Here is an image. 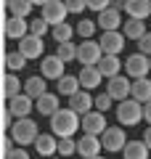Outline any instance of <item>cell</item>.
<instances>
[{
    "instance_id": "obj_1",
    "label": "cell",
    "mask_w": 151,
    "mask_h": 159,
    "mask_svg": "<svg viewBox=\"0 0 151 159\" xmlns=\"http://www.w3.org/2000/svg\"><path fill=\"white\" fill-rule=\"evenodd\" d=\"M80 127H82V114L74 111L72 106L58 109V111L50 117V133H56L58 138H72Z\"/></svg>"
},
{
    "instance_id": "obj_2",
    "label": "cell",
    "mask_w": 151,
    "mask_h": 159,
    "mask_svg": "<svg viewBox=\"0 0 151 159\" xmlns=\"http://www.w3.org/2000/svg\"><path fill=\"white\" fill-rule=\"evenodd\" d=\"M13 135V141L19 143V146H29V143L37 141V122H34L32 117H19L16 122L11 125V130H8Z\"/></svg>"
},
{
    "instance_id": "obj_3",
    "label": "cell",
    "mask_w": 151,
    "mask_h": 159,
    "mask_svg": "<svg viewBox=\"0 0 151 159\" xmlns=\"http://www.w3.org/2000/svg\"><path fill=\"white\" fill-rule=\"evenodd\" d=\"M117 119H119V125H125V127L138 125L140 119H143V103L135 101L133 96L125 98V101H119V106H117Z\"/></svg>"
},
{
    "instance_id": "obj_4",
    "label": "cell",
    "mask_w": 151,
    "mask_h": 159,
    "mask_svg": "<svg viewBox=\"0 0 151 159\" xmlns=\"http://www.w3.org/2000/svg\"><path fill=\"white\" fill-rule=\"evenodd\" d=\"M101 58H103V48H101V43H95L93 37L82 40L77 48V61L80 66H93V64H98Z\"/></svg>"
},
{
    "instance_id": "obj_5",
    "label": "cell",
    "mask_w": 151,
    "mask_h": 159,
    "mask_svg": "<svg viewBox=\"0 0 151 159\" xmlns=\"http://www.w3.org/2000/svg\"><path fill=\"white\" fill-rule=\"evenodd\" d=\"M151 72V58L146 56V53H130L127 58H125V74H127L130 80H138V77H146V74Z\"/></svg>"
},
{
    "instance_id": "obj_6",
    "label": "cell",
    "mask_w": 151,
    "mask_h": 159,
    "mask_svg": "<svg viewBox=\"0 0 151 159\" xmlns=\"http://www.w3.org/2000/svg\"><path fill=\"white\" fill-rule=\"evenodd\" d=\"M101 143H103V151H109V154L122 151L125 143H127V135H125L122 125L119 127H106V130L101 133Z\"/></svg>"
},
{
    "instance_id": "obj_7",
    "label": "cell",
    "mask_w": 151,
    "mask_h": 159,
    "mask_svg": "<svg viewBox=\"0 0 151 159\" xmlns=\"http://www.w3.org/2000/svg\"><path fill=\"white\" fill-rule=\"evenodd\" d=\"M106 111L101 109H90V111L82 114V133H93V135H101L106 130Z\"/></svg>"
},
{
    "instance_id": "obj_8",
    "label": "cell",
    "mask_w": 151,
    "mask_h": 159,
    "mask_svg": "<svg viewBox=\"0 0 151 159\" xmlns=\"http://www.w3.org/2000/svg\"><path fill=\"white\" fill-rule=\"evenodd\" d=\"M101 148H103L101 135L85 133L82 138H77V154H80V157H85V159H98L101 157Z\"/></svg>"
},
{
    "instance_id": "obj_9",
    "label": "cell",
    "mask_w": 151,
    "mask_h": 159,
    "mask_svg": "<svg viewBox=\"0 0 151 159\" xmlns=\"http://www.w3.org/2000/svg\"><path fill=\"white\" fill-rule=\"evenodd\" d=\"M106 90H109V96H112L114 101H125V98H130V93H133V82H130L127 74H117V77H109Z\"/></svg>"
},
{
    "instance_id": "obj_10",
    "label": "cell",
    "mask_w": 151,
    "mask_h": 159,
    "mask_svg": "<svg viewBox=\"0 0 151 159\" xmlns=\"http://www.w3.org/2000/svg\"><path fill=\"white\" fill-rule=\"evenodd\" d=\"M66 16H69V8H66L64 0H50V3H45V6H43V19L50 24V27L66 21Z\"/></svg>"
},
{
    "instance_id": "obj_11",
    "label": "cell",
    "mask_w": 151,
    "mask_h": 159,
    "mask_svg": "<svg viewBox=\"0 0 151 159\" xmlns=\"http://www.w3.org/2000/svg\"><path fill=\"white\" fill-rule=\"evenodd\" d=\"M125 32H119V29H109V32H101V48H103V53H114V56H119L125 48Z\"/></svg>"
},
{
    "instance_id": "obj_12",
    "label": "cell",
    "mask_w": 151,
    "mask_h": 159,
    "mask_svg": "<svg viewBox=\"0 0 151 159\" xmlns=\"http://www.w3.org/2000/svg\"><path fill=\"white\" fill-rule=\"evenodd\" d=\"M64 66H66V61L58 58L56 53H53V56H43V61H40V74H43L45 80H61L64 77Z\"/></svg>"
},
{
    "instance_id": "obj_13",
    "label": "cell",
    "mask_w": 151,
    "mask_h": 159,
    "mask_svg": "<svg viewBox=\"0 0 151 159\" xmlns=\"http://www.w3.org/2000/svg\"><path fill=\"white\" fill-rule=\"evenodd\" d=\"M3 34L8 40H21L29 34V21L24 16H8L6 24H3Z\"/></svg>"
},
{
    "instance_id": "obj_14",
    "label": "cell",
    "mask_w": 151,
    "mask_h": 159,
    "mask_svg": "<svg viewBox=\"0 0 151 159\" xmlns=\"http://www.w3.org/2000/svg\"><path fill=\"white\" fill-rule=\"evenodd\" d=\"M19 51L24 53V56L32 61V58H43V51H45V45H43V37H37V34H32L29 32L27 37H21L19 40Z\"/></svg>"
},
{
    "instance_id": "obj_15",
    "label": "cell",
    "mask_w": 151,
    "mask_h": 159,
    "mask_svg": "<svg viewBox=\"0 0 151 159\" xmlns=\"http://www.w3.org/2000/svg\"><path fill=\"white\" fill-rule=\"evenodd\" d=\"M8 109L13 111V117H29V114L34 111V98L27 96V93H19V96L8 98Z\"/></svg>"
},
{
    "instance_id": "obj_16",
    "label": "cell",
    "mask_w": 151,
    "mask_h": 159,
    "mask_svg": "<svg viewBox=\"0 0 151 159\" xmlns=\"http://www.w3.org/2000/svg\"><path fill=\"white\" fill-rule=\"evenodd\" d=\"M77 77H80V85H82L85 90H95V88L103 82V72L98 69V64H93V66H82Z\"/></svg>"
},
{
    "instance_id": "obj_17",
    "label": "cell",
    "mask_w": 151,
    "mask_h": 159,
    "mask_svg": "<svg viewBox=\"0 0 151 159\" xmlns=\"http://www.w3.org/2000/svg\"><path fill=\"white\" fill-rule=\"evenodd\" d=\"M32 146L40 157H53V154H58V135L56 133H43V135H37V141Z\"/></svg>"
},
{
    "instance_id": "obj_18",
    "label": "cell",
    "mask_w": 151,
    "mask_h": 159,
    "mask_svg": "<svg viewBox=\"0 0 151 159\" xmlns=\"http://www.w3.org/2000/svg\"><path fill=\"white\" fill-rule=\"evenodd\" d=\"M58 93H48L45 90L43 96L34 101V111H40V117H53V114L58 111Z\"/></svg>"
},
{
    "instance_id": "obj_19",
    "label": "cell",
    "mask_w": 151,
    "mask_h": 159,
    "mask_svg": "<svg viewBox=\"0 0 151 159\" xmlns=\"http://www.w3.org/2000/svg\"><path fill=\"white\" fill-rule=\"evenodd\" d=\"M98 27L101 32H109V29H119L122 27V11H117V8L109 6L106 11L98 13Z\"/></svg>"
},
{
    "instance_id": "obj_20",
    "label": "cell",
    "mask_w": 151,
    "mask_h": 159,
    "mask_svg": "<svg viewBox=\"0 0 151 159\" xmlns=\"http://www.w3.org/2000/svg\"><path fill=\"white\" fill-rule=\"evenodd\" d=\"M69 106L74 109V111H80V114H85V111H90V109H95V98L90 96L85 88H80L74 96H69Z\"/></svg>"
},
{
    "instance_id": "obj_21",
    "label": "cell",
    "mask_w": 151,
    "mask_h": 159,
    "mask_svg": "<svg viewBox=\"0 0 151 159\" xmlns=\"http://www.w3.org/2000/svg\"><path fill=\"white\" fill-rule=\"evenodd\" d=\"M98 69L103 72V77H117V74H122V61H119V56H114V53H103V58L98 61Z\"/></svg>"
},
{
    "instance_id": "obj_22",
    "label": "cell",
    "mask_w": 151,
    "mask_h": 159,
    "mask_svg": "<svg viewBox=\"0 0 151 159\" xmlns=\"http://www.w3.org/2000/svg\"><path fill=\"white\" fill-rule=\"evenodd\" d=\"M19 93H24V82L19 80V74L16 72H6L3 74V98H13V96H19Z\"/></svg>"
},
{
    "instance_id": "obj_23",
    "label": "cell",
    "mask_w": 151,
    "mask_h": 159,
    "mask_svg": "<svg viewBox=\"0 0 151 159\" xmlns=\"http://www.w3.org/2000/svg\"><path fill=\"white\" fill-rule=\"evenodd\" d=\"M149 143L140 138V141H127L125 143V148H122V157L125 159H149Z\"/></svg>"
},
{
    "instance_id": "obj_24",
    "label": "cell",
    "mask_w": 151,
    "mask_h": 159,
    "mask_svg": "<svg viewBox=\"0 0 151 159\" xmlns=\"http://www.w3.org/2000/svg\"><path fill=\"white\" fill-rule=\"evenodd\" d=\"M125 13L133 19H149L151 16V0H127Z\"/></svg>"
},
{
    "instance_id": "obj_25",
    "label": "cell",
    "mask_w": 151,
    "mask_h": 159,
    "mask_svg": "<svg viewBox=\"0 0 151 159\" xmlns=\"http://www.w3.org/2000/svg\"><path fill=\"white\" fill-rule=\"evenodd\" d=\"M130 96H133L135 101H140V103H149L151 101V80L149 77L133 80V93H130Z\"/></svg>"
},
{
    "instance_id": "obj_26",
    "label": "cell",
    "mask_w": 151,
    "mask_h": 159,
    "mask_svg": "<svg viewBox=\"0 0 151 159\" xmlns=\"http://www.w3.org/2000/svg\"><path fill=\"white\" fill-rule=\"evenodd\" d=\"M125 37L127 40H135L138 43L140 37L146 34V19H133V16H127V21H125Z\"/></svg>"
},
{
    "instance_id": "obj_27",
    "label": "cell",
    "mask_w": 151,
    "mask_h": 159,
    "mask_svg": "<svg viewBox=\"0 0 151 159\" xmlns=\"http://www.w3.org/2000/svg\"><path fill=\"white\" fill-rule=\"evenodd\" d=\"M3 8H8L11 16H24V19H27L29 13H32L34 3H32V0H3Z\"/></svg>"
},
{
    "instance_id": "obj_28",
    "label": "cell",
    "mask_w": 151,
    "mask_h": 159,
    "mask_svg": "<svg viewBox=\"0 0 151 159\" xmlns=\"http://www.w3.org/2000/svg\"><path fill=\"white\" fill-rule=\"evenodd\" d=\"M27 61H29V58L24 56V53L19 51V48H16V51H8L6 56H3V64H6V72H21V69L27 66Z\"/></svg>"
},
{
    "instance_id": "obj_29",
    "label": "cell",
    "mask_w": 151,
    "mask_h": 159,
    "mask_svg": "<svg viewBox=\"0 0 151 159\" xmlns=\"http://www.w3.org/2000/svg\"><path fill=\"white\" fill-rule=\"evenodd\" d=\"M56 82H58V93H61V96H66V98L74 96V93L82 88V85H80V77H77V74H64V77L56 80Z\"/></svg>"
},
{
    "instance_id": "obj_30",
    "label": "cell",
    "mask_w": 151,
    "mask_h": 159,
    "mask_svg": "<svg viewBox=\"0 0 151 159\" xmlns=\"http://www.w3.org/2000/svg\"><path fill=\"white\" fill-rule=\"evenodd\" d=\"M45 90H48V88H45V77H43V74H40V77L34 74V77H29L27 82H24V93H27V96H32L34 101H37Z\"/></svg>"
},
{
    "instance_id": "obj_31",
    "label": "cell",
    "mask_w": 151,
    "mask_h": 159,
    "mask_svg": "<svg viewBox=\"0 0 151 159\" xmlns=\"http://www.w3.org/2000/svg\"><path fill=\"white\" fill-rule=\"evenodd\" d=\"M56 56L58 58H64V61H77V48L80 45H74V43H72V40H66V43H56Z\"/></svg>"
},
{
    "instance_id": "obj_32",
    "label": "cell",
    "mask_w": 151,
    "mask_h": 159,
    "mask_svg": "<svg viewBox=\"0 0 151 159\" xmlns=\"http://www.w3.org/2000/svg\"><path fill=\"white\" fill-rule=\"evenodd\" d=\"M50 32H53V40H56V43H66V40H72L74 34H77V29L69 27L66 21H61V24H56V27L50 29Z\"/></svg>"
},
{
    "instance_id": "obj_33",
    "label": "cell",
    "mask_w": 151,
    "mask_h": 159,
    "mask_svg": "<svg viewBox=\"0 0 151 159\" xmlns=\"http://www.w3.org/2000/svg\"><path fill=\"white\" fill-rule=\"evenodd\" d=\"M74 29H77V34L82 40H88V37H93L95 34V29H98V21H90V19H80L77 24H74Z\"/></svg>"
},
{
    "instance_id": "obj_34",
    "label": "cell",
    "mask_w": 151,
    "mask_h": 159,
    "mask_svg": "<svg viewBox=\"0 0 151 159\" xmlns=\"http://www.w3.org/2000/svg\"><path fill=\"white\" fill-rule=\"evenodd\" d=\"M58 154L61 157H72V154H77V141L72 138H58Z\"/></svg>"
},
{
    "instance_id": "obj_35",
    "label": "cell",
    "mask_w": 151,
    "mask_h": 159,
    "mask_svg": "<svg viewBox=\"0 0 151 159\" xmlns=\"http://www.w3.org/2000/svg\"><path fill=\"white\" fill-rule=\"evenodd\" d=\"M48 29H53V27H50V24L45 21L43 16H40V19H32V21H29V32L37 34V37H45V32H48Z\"/></svg>"
},
{
    "instance_id": "obj_36",
    "label": "cell",
    "mask_w": 151,
    "mask_h": 159,
    "mask_svg": "<svg viewBox=\"0 0 151 159\" xmlns=\"http://www.w3.org/2000/svg\"><path fill=\"white\" fill-rule=\"evenodd\" d=\"M112 103H114V98L109 96V90L95 96V109H101V111H109V109H112Z\"/></svg>"
},
{
    "instance_id": "obj_37",
    "label": "cell",
    "mask_w": 151,
    "mask_h": 159,
    "mask_svg": "<svg viewBox=\"0 0 151 159\" xmlns=\"http://www.w3.org/2000/svg\"><path fill=\"white\" fill-rule=\"evenodd\" d=\"M66 8H69V13H80L82 16V11L88 8V0H66Z\"/></svg>"
},
{
    "instance_id": "obj_38",
    "label": "cell",
    "mask_w": 151,
    "mask_h": 159,
    "mask_svg": "<svg viewBox=\"0 0 151 159\" xmlns=\"http://www.w3.org/2000/svg\"><path fill=\"white\" fill-rule=\"evenodd\" d=\"M109 6H112V0H88V8H90V11H95V13L106 11Z\"/></svg>"
},
{
    "instance_id": "obj_39",
    "label": "cell",
    "mask_w": 151,
    "mask_h": 159,
    "mask_svg": "<svg viewBox=\"0 0 151 159\" xmlns=\"http://www.w3.org/2000/svg\"><path fill=\"white\" fill-rule=\"evenodd\" d=\"M138 51L146 53V56H151V32H146L143 37L138 40Z\"/></svg>"
},
{
    "instance_id": "obj_40",
    "label": "cell",
    "mask_w": 151,
    "mask_h": 159,
    "mask_svg": "<svg viewBox=\"0 0 151 159\" xmlns=\"http://www.w3.org/2000/svg\"><path fill=\"white\" fill-rule=\"evenodd\" d=\"M27 157L29 154L24 151V146H19V143H16V148H11V151L6 154V159H27Z\"/></svg>"
},
{
    "instance_id": "obj_41",
    "label": "cell",
    "mask_w": 151,
    "mask_h": 159,
    "mask_svg": "<svg viewBox=\"0 0 151 159\" xmlns=\"http://www.w3.org/2000/svg\"><path fill=\"white\" fill-rule=\"evenodd\" d=\"M143 119L151 125V101H149V103H143Z\"/></svg>"
},
{
    "instance_id": "obj_42",
    "label": "cell",
    "mask_w": 151,
    "mask_h": 159,
    "mask_svg": "<svg viewBox=\"0 0 151 159\" xmlns=\"http://www.w3.org/2000/svg\"><path fill=\"white\" fill-rule=\"evenodd\" d=\"M125 6H127V0H112V8L117 11H125Z\"/></svg>"
},
{
    "instance_id": "obj_43",
    "label": "cell",
    "mask_w": 151,
    "mask_h": 159,
    "mask_svg": "<svg viewBox=\"0 0 151 159\" xmlns=\"http://www.w3.org/2000/svg\"><path fill=\"white\" fill-rule=\"evenodd\" d=\"M143 141H146V143H149V148H151V125H149V127H146V133H143Z\"/></svg>"
},
{
    "instance_id": "obj_44",
    "label": "cell",
    "mask_w": 151,
    "mask_h": 159,
    "mask_svg": "<svg viewBox=\"0 0 151 159\" xmlns=\"http://www.w3.org/2000/svg\"><path fill=\"white\" fill-rule=\"evenodd\" d=\"M32 3H34V6H40V8H43L45 3H50V0H32Z\"/></svg>"
},
{
    "instance_id": "obj_45",
    "label": "cell",
    "mask_w": 151,
    "mask_h": 159,
    "mask_svg": "<svg viewBox=\"0 0 151 159\" xmlns=\"http://www.w3.org/2000/svg\"><path fill=\"white\" fill-rule=\"evenodd\" d=\"M149 58H151V56H149Z\"/></svg>"
}]
</instances>
